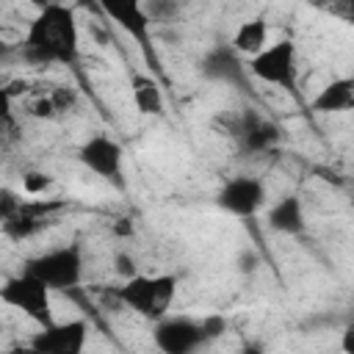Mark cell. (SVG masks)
I'll return each mask as SVG.
<instances>
[{"label":"cell","mask_w":354,"mask_h":354,"mask_svg":"<svg viewBox=\"0 0 354 354\" xmlns=\"http://www.w3.org/2000/svg\"><path fill=\"white\" fill-rule=\"evenodd\" d=\"M22 55L30 64H64L72 66L80 55V25L72 6L50 3L36 11L22 39Z\"/></svg>","instance_id":"cell-1"},{"label":"cell","mask_w":354,"mask_h":354,"mask_svg":"<svg viewBox=\"0 0 354 354\" xmlns=\"http://www.w3.org/2000/svg\"><path fill=\"white\" fill-rule=\"evenodd\" d=\"M177 285L180 277L177 274H133L127 277L119 288H116V299L133 310L136 315L147 318V321H158L169 313L174 296H177Z\"/></svg>","instance_id":"cell-2"},{"label":"cell","mask_w":354,"mask_h":354,"mask_svg":"<svg viewBox=\"0 0 354 354\" xmlns=\"http://www.w3.org/2000/svg\"><path fill=\"white\" fill-rule=\"evenodd\" d=\"M25 271L39 277L50 290H72L83 282V246L80 241L39 252L22 263Z\"/></svg>","instance_id":"cell-3"},{"label":"cell","mask_w":354,"mask_h":354,"mask_svg":"<svg viewBox=\"0 0 354 354\" xmlns=\"http://www.w3.org/2000/svg\"><path fill=\"white\" fill-rule=\"evenodd\" d=\"M50 296H53V290L25 268L0 285V301L19 310L25 318H30L39 326H47L53 321V299Z\"/></svg>","instance_id":"cell-4"},{"label":"cell","mask_w":354,"mask_h":354,"mask_svg":"<svg viewBox=\"0 0 354 354\" xmlns=\"http://www.w3.org/2000/svg\"><path fill=\"white\" fill-rule=\"evenodd\" d=\"M249 75L279 86V88H293L299 77V64H296V44L290 39H279L274 44H266L257 55L249 58Z\"/></svg>","instance_id":"cell-5"},{"label":"cell","mask_w":354,"mask_h":354,"mask_svg":"<svg viewBox=\"0 0 354 354\" xmlns=\"http://www.w3.org/2000/svg\"><path fill=\"white\" fill-rule=\"evenodd\" d=\"M77 160L83 163V169H88L91 174H97L100 180L116 183L122 185V174H124V149L116 138L97 133L88 136L80 149H77Z\"/></svg>","instance_id":"cell-6"},{"label":"cell","mask_w":354,"mask_h":354,"mask_svg":"<svg viewBox=\"0 0 354 354\" xmlns=\"http://www.w3.org/2000/svg\"><path fill=\"white\" fill-rule=\"evenodd\" d=\"M86 337H88V321L69 318V321H50L28 340V346L39 354H80L86 348Z\"/></svg>","instance_id":"cell-7"},{"label":"cell","mask_w":354,"mask_h":354,"mask_svg":"<svg viewBox=\"0 0 354 354\" xmlns=\"http://www.w3.org/2000/svg\"><path fill=\"white\" fill-rule=\"evenodd\" d=\"M155 346L163 354H188L196 351L199 346H205V335H202V324L199 318H188V315H163L155 321Z\"/></svg>","instance_id":"cell-8"},{"label":"cell","mask_w":354,"mask_h":354,"mask_svg":"<svg viewBox=\"0 0 354 354\" xmlns=\"http://www.w3.org/2000/svg\"><path fill=\"white\" fill-rule=\"evenodd\" d=\"M216 205L235 218H252L266 205V185L257 177L235 174L221 185Z\"/></svg>","instance_id":"cell-9"},{"label":"cell","mask_w":354,"mask_h":354,"mask_svg":"<svg viewBox=\"0 0 354 354\" xmlns=\"http://www.w3.org/2000/svg\"><path fill=\"white\" fill-rule=\"evenodd\" d=\"M108 19H113L124 33H130L141 50L149 55V14L144 0H97Z\"/></svg>","instance_id":"cell-10"},{"label":"cell","mask_w":354,"mask_h":354,"mask_svg":"<svg viewBox=\"0 0 354 354\" xmlns=\"http://www.w3.org/2000/svg\"><path fill=\"white\" fill-rule=\"evenodd\" d=\"M61 207H64V202H22V207H19L11 218L0 221V230H3V235L11 238V241L33 238L36 232H41V230L47 227L50 213H55V210H61Z\"/></svg>","instance_id":"cell-11"},{"label":"cell","mask_w":354,"mask_h":354,"mask_svg":"<svg viewBox=\"0 0 354 354\" xmlns=\"http://www.w3.org/2000/svg\"><path fill=\"white\" fill-rule=\"evenodd\" d=\"M238 141H241V149L249 152V155H263V152H271L279 138H282V130L277 122L271 119H263L257 116L254 111H246L238 122V130H235Z\"/></svg>","instance_id":"cell-12"},{"label":"cell","mask_w":354,"mask_h":354,"mask_svg":"<svg viewBox=\"0 0 354 354\" xmlns=\"http://www.w3.org/2000/svg\"><path fill=\"white\" fill-rule=\"evenodd\" d=\"M199 72L218 83H243V55H238L232 47H213L202 58Z\"/></svg>","instance_id":"cell-13"},{"label":"cell","mask_w":354,"mask_h":354,"mask_svg":"<svg viewBox=\"0 0 354 354\" xmlns=\"http://www.w3.org/2000/svg\"><path fill=\"white\" fill-rule=\"evenodd\" d=\"M354 108V77H335L329 80L313 100H310V111L315 113H340V111H351Z\"/></svg>","instance_id":"cell-14"},{"label":"cell","mask_w":354,"mask_h":354,"mask_svg":"<svg viewBox=\"0 0 354 354\" xmlns=\"http://www.w3.org/2000/svg\"><path fill=\"white\" fill-rule=\"evenodd\" d=\"M266 224H268L274 232H279V235H299V232H304L307 221H304L301 199L293 196V194L277 199V202L268 207V213H266Z\"/></svg>","instance_id":"cell-15"},{"label":"cell","mask_w":354,"mask_h":354,"mask_svg":"<svg viewBox=\"0 0 354 354\" xmlns=\"http://www.w3.org/2000/svg\"><path fill=\"white\" fill-rule=\"evenodd\" d=\"M130 94H133V105L138 108V113H144V116L163 113V105H166L163 102V88H160V83L155 77L136 72L130 77Z\"/></svg>","instance_id":"cell-16"},{"label":"cell","mask_w":354,"mask_h":354,"mask_svg":"<svg viewBox=\"0 0 354 354\" xmlns=\"http://www.w3.org/2000/svg\"><path fill=\"white\" fill-rule=\"evenodd\" d=\"M268 44V25L263 17H252L246 22L238 25V30L232 33V41L230 47L238 53V55H257L263 47Z\"/></svg>","instance_id":"cell-17"},{"label":"cell","mask_w":354,"mask_h":354,"mask_svg":"<svg viewBox=\"0 0 354 354\" xmlns=\"http://www.w3.org/2000/svg\"><path fill=\"white\" fill-rule=\"evenodd\" d=\"M53 188V177L47 174V171H28L25 177H22V191L28 194V196H41L44 191H50Z\"/></svg>","instance_id":"cell-18"},{"label":"cell","mask_w":354,"mask_h":354,"mask_svg":"<svg viewBox=\"0 0 354 354\" xmlns=\"http://www.w3.org/2000/svg\"><path fill=\"white\" fill-rule=\"evenodd\" d=\"M47 97H50L55 113H66V111H72V108L77 105V94H75V88H69V86H55Z\"/></svg>","instance_id":"cell-19"},{"label":"cell","mask_w":354,"mask_h":354,"mask_svg":"<svg viewBox=\"0 0 354 354\" xmlns=\"http://www.w3.org/2000/svg\"><path fill=\"white\" fill-rule=\"evenodd\" d=\"M22 196L14 191V188H0V221H6V218H11L19 207H22Z\"/></svg>","instance_id":"cell-20"},{"label":"cell","mask_w":354,"mask_h":354,"mask_svg":"<svg viewBox=\"0 0 354 354\" xmlns=\"http://www.w3.org/2000/svg\"><path fill=\"white\" fill-rule=\"evenodd\" d=\"M199 324H202L205 340H216L227 332V318L224 315H205V318H199Z\"/></svg>","instance_id":"cell-21"},{"label":"cell","mask_w":354,"mask_h":354,"mask_svg":"<svg viewBox=\"0 0 354 354\" xmlns=\"http://www.w3.org/2000/svg\"><path fill=\"white\" fill-rule=\"evenodd\" d=\"M0 122L17 127V122H14V97L6 86H0Z\"/></svg>","instance_id":"cell-22"},{"label":"cell","mask_w":354,"mask_h":354,"mask_svg":"<svg viewBox=\"0 0 354 354\" xmlns=\"http://www.w3.org/2000/svg\"><path fill=\"white\" fill-rule=\"evenodd\" d=\"M30 116H33V119H55L58 113H55V108H53L50 97L44 94V97H39V100L30 105Z\"/></svg>","instance_id":"cell-23"},{"label":"cell","mask_w":354,"mask_h":354,"mask_svg":"<svg viewBox=\"0 0 354 354\" xmlns=\"http://www.w3.org/2000/svg\"><path fill=\"white\" fill-rule=\"evenodd\" d=\"M113 268H116V274H119V277H124V279H127V277H133V274H136V260H133L130 254L119 252V254L113 257Z\"/></svg>","instance_id":"cell-24"},{"label":"cell","mask_w":354,"mask_h":354,"mask_svg":"<svg viewBox=\"0 0 354 354\" xmlns=\"http://www.w3.org/2000/svg\"><path fill=\"white\" fill-rule=\"evenodd\" d=\"M17 133V127H11V124H6V122H0V144L8 138V136H14Z\"/></svg>","instance_id":"cell-25"},{"label":"cell","mask_w":354,"mask_h":354,"mask_svg":"<svg viewBox=\"0 0 354 354\" xmlns=\"http://www.w3.org/2000/svg\"><path fill=\"white\" fill-rule=\"evenodd\" d=\"M28 3H30L36 11H41V8H47V6H50V3H55V0H28Z\"/></svg>","instance_id":"cell-26"}]
</instances>
